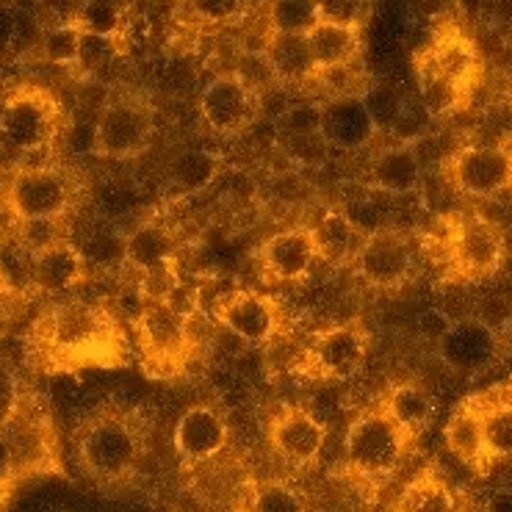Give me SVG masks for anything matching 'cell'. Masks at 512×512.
I'll return each mask as SVG.
<instances>
[{
  "mask_svg": "<svg viewBox=\"0 0 512 512\" xmlns=\"http://www.w3.org/2000/svg\"><path fill=\"white\" fill-rule=\"evenodd\" d=\"M36 338L50 369L72 371L84 366H120L128 358V341L120 324L100 305L61 302L45 313Z\"/></svg>",
  "mask_w": 512,
  "mask_h": 512,
  "instance_id": "6da1fadb",
  "label": "cell"
},
{
  "mask_svg": "<svg viewBox=\"0 0 512 512\" xmlns=\"http://www.w3.org/2000/svg\"><path fill=\"white\" fill-rule=\"evenodd\" d=\"M421 103L429 117L452 114L468 103L482 81V56L477 45L457 28H443L432 36L416 59Z\"/></svg>",
  "mask_w": 512,
  "mask_h": 512,
  "instance_id": "7a4b0ae2",
  "label": "cell"
},
{
  "mask_svg": "<svg viewBox=\"0 0 512 512\" xmlns=\"http://www.w3.org/2000/svg\"><path fill=\"white\" fill-rule=\"evenodd\" d=\"M413 441L416 438L407 435L382 407L369 410L346 429V474L363 488H382L399 471Z\"/></svg>",
  "mask_w": 512,
  "mask_h": 512,
  "instance_id": "3957f363",
  "label": "cell"
},
{
  "mask_svg": "<svg viewBox=\"0 0 512 512\" xmlns=\"http://www.w3.org/2000/svg\"><path fill=\"white\" fill-rule=\"evenodd\" d=\"M133 330L144 369L153 377H175L186 369L194 352V335L189 316L183 310L164 297H155L139 310Z\"/></svg>",
  "mask_w": 512,
  "mask_h": 512,
  "instance_id": "277c9868",
  "label": "cell"
},
{
  "mask_svg": "<svg viewBox=\"0 0 512 512\" xmlns=\"http://www.w3.org/2000/svg\"><path fill=\"white\" fill-rule=\"evenodd\" d=\"M446 266L449 277L477 283L496 274L507 255V239L493 219L482 214H454L446 222Z\"/></svg>",
  "mask_w": 512,
  "mask_h": 512,
  "instance_id": "5b68a950",
  "label": "cell"
},
{
  "mask_svg": "<svg viewBox=\"0 0 512 512\" xmlns=\"http://www.w3.org/2000/svg\"><path fill=\"white\" fill-rule=\"evenodd\" d=\"M142 452V435L122 416L92 418L78 441V457L84 471L100 482H120L131 477L142 460Z\"/></svg>",
  "mask_w": 512,
  "mask_h": 512,
  "instance_id": "8992f818",
  "label": "cell"
},
{
  "mask_svg": "<svg viewBox=\"0 0 512 512\" xmlns=\"http://www.w3.org/2000/svg\"><path fill=\"white\" fill-rule=\"evenodd\" d=\"M155 136L153 108L139 97H114L108 100L95 125V155L131 161L147 153Z\"/></svg>",
  "mask_w": 512,
  "mask_h": 512,
  "instance_id": "52a82bcc",
  "label": "cell"
},
{
  "mask_svg": "<svg viewBox=\"0 0 512 512\" xmlns=\"http://www.w3.org/2000/svg\"><path fill=\"white\" fill-rule=\"evenodd\" d=\"M443 178L454 191L490 200L512 189L510 144H468L443 161Z\"/></svg>",
  "mask_w": 512,
  "mask_h": 512,
  "instance_id": "ba28073f",
  "label": "cell"
},
{
  "mask_svg": "<svg viewBox=\"0 0 512 512\" xmlns=\"http://www.w3.org/2000/svg\"><path fill=\"white\" fill-rule=\"evenodd\" d=\"M61 125V106L56 97L39 89V86H23L14 89L0 108V133L3 139L23 150L34 153L53 142Z\"/></svg>",
  "mask_w": 512,
  "mask_h": 512,
  "instance_id": "9c48e42d",
  "label": "cell"
},
{
  "mask_svg": "<svg viewBox=\"0 0 512 512\" xmlns=\"http://www.w3.org/2000/svg\"><path fill=\"white\" fill-rule=\"evenodd\" d=\"M369 355V333L360 322L327 327L302 352L299 371L313 380H349L360 371Z\"/></svg>",
  "mask_w": 512,
  "mask_h": 512,
  "instance_id": "30bf717a",
  "label": "cell"
},
{
  "mask_svg": "<svg viewBox=\"0 0 512 512\" xmlns=\"http://www.w3.org/2000/svg\"><path fill=\"white\" fill-rule=\"evenodd\" d=\"M261 106V92L247 84L239 72L219 75L200 95L203 122L219 136H239L241 131H247Z\"/></svg>",
  "mask_w": 512,
  "mask_h": 512,
  "instance_id": "8fae6325",
  "label": "cell"
},
{
  "mask_svg": "<svg viewBox=\"0 0 512 512\" xmlns=\"http://www.w3.org/2000/svg\"><path fill=\"white\" fill-rule=\"evenodd\" d=\"M352 263H355V272L363 283L380 288V291H393V288L405 286L407 277L413 272V250H410V241L399 230L382 227V230L366 233L360 239Z\"/></svg>",
  "mask_w": 512,
  "mask_h": 512,
  "instance_id": "7c38bea8",
  "label": "cell"
},
{
  "mask_svg": "<svg viewBox=\"0 0 512 512\" xmlns=\"http://www.w3.org/2000/svg\"><path fill=\"white\" fill-rule=\"evenodd\" d=\"M214 316L225 330L252 346L272 344L283 330L280 305L272 297L250 291V288H236L222 299H216Z\"/></svg>",
  "mask_w": 512,
  "mask_h": 512,
  "instance_id": "4fadbf2b",
  "label": "cell"
},
{
  "mask_svg": "<svg viewBox=\"0 0 512 512\" xmlns=\"http://www.w3.org/2000/svg\"><path fill=\"white\" fill-rule=\"evenodd\" d=\"M72 189L59 169L31 167L17 172L6 203L17 219H61L67 214Z\"/></svg>",
  "mask_w": 512,
  "mask_h": 512,
  "instance_id": "5bb4252c",
  "label": "cell"
},
{
  "mask_svg": "<svg viewBox=\"0 0 512 512\" xmlns=\"http://www.w3.org/2000/svg\"><path fill=\"white\" fill-rule=\"evenodd\" d=\"M496 355H499V330L482 316L454 319L438 341V358L446 363V369L463 377L490 369Z\"/></svg>",
  "mask_w": 512,
  "mask_h": 512,
  "instance_id": "9a60e30c",
  "label": "cell"
},
{
  "mask_svg": "<svg viewBox=\"0 0 512 512\" xmlns=\"http://www.w3.org/2000/svg\"><path fill=\"white\" fill-rule=\"evenodd\" d=\"M269 443L291 465H310L327 443V427L305 407H283L269 424Z\"/></svg>",
  "mask_w": 512,
  "mask_h": 512,
  "instance_id": "2e32d148",
  "label": "cell"
},
{
  "mask_svg": "<svg viewBox=\"0 0 512 512\" xmlns=\"http://www.w3.org/2000/svg\"><path fill=\"white\" fill-rule=\"evenodd\" d=\"M172 441H175V452L183 463L200 465L225 452L230 432H227L225 418L219 416L214 407L197 405L189 407L178 418Z\"/></svg>",
  "mask_w": 512,
  "mask_h": 512,
  "instance_id": "e0dca14e",
  "label": "cell"
},
{
  "mask_svg": "<svg viewBox=\"0 0 512 512\" xmlns=\"http://www.w3.org/2000/svg\"><path fill=\"white\" fill-rule=\"evenodd\" d=\"M322 131L333 150H360L380 128L363 95H338L322 103Z\"/></svg>",
  "mask_w": 512,
  "mask_h": 512,
  "instance_id": "ac0fdd59",
  "label": "cell"
},
{
  "mask_svg": "<svg viewBox=\"0 0 512 512\" xmlns=\"http://www.w3.org/2000/svg\"><path fill=\"white\" fill-rule=\"evenodd\" d=\"M263 269L269 277L280 283H299L310 274L319 261V247L310 227H291L280 230L263 244L261 250Z\"/></svg>",
  "mask_w": 512,
  "mask_h": 512,
  "instance_id": "d6986e66",
  "label": "cell"
},
{
  "mask_svg": "<svg viewBox=\"0 0 512 512\" xmlns=\"http://www.w3.org/2000/svg\"><path fill=\"white\" fill-rule=\"evenodd\" d=\"M122 255L133 272L153 280L172 269L175 255H178V236L172 227L161 222H142L128 233V239L122 244Z\"/></svg>",
  "mask_w": 512,
  "mask_h": 512,
  "instance_id": "ffe728a7",
  "label": "cell"
},
{
  "mask_svg": "<svg viewBox=\"0 0 512 512\" xmlns=\"http://www.w3.org/2000/svg\"><path fill=\"white\" fill-rule=\"evenodd\" d=\"M471 402L482 416L488 463L496 465L512 460V380L499 382L488 391L474 393Z\"/></svg>",
  "mask_w": 512,
  "mask_h": 512,
  "instance_id": "44dd1931",
  "label": "cell"
},
{
  "mask_svg": "<svg viewBox=\"0 0 512 512\" xmlns=\"http://www.w3.org/2000/svg\"><path fill=\"white\" fill-rule=\"evenodd\" d=\"M369 175L371 186L391 194V197L416 194L421 178H424V167H421V155H418L416 144L402 142L380 150L371 161Z\"/></svg>",
  "mask_w": 512,
  "mask_h": 512,
  "instance_id": "7402d4cb",
  "label": "cell"
},
{
  "mask_svg": "<svg viewBox=\"0 0 512 512\" xmlns=\"http://www.w3.org/2000/svg\"><path fill=\"white\" fill-rule=\"evenodd\" d=\"M263 56L269 61L274 72V81L280 86H299L316 81L319 67L313 61V50H310L308 34H280V31H269L266 45H263Z\"/></svg>",
  "mask_w": 512,
  "mask_h": 512,
  "instance_id": "603a6c76",
  "label": "cell"
},
{
  "mask_svg": "<svg viewBox=\"0 0 512 512\" xmlns=\"http://www.w3.org/2000/svg\"><path fill=\"white\" fill-rule=\"evenodd\" d=\"M443 441L446 449L479 474H488V449H485V429H482V416L474 407L471 399H465L463 405L454 410L449 424L443 429Z\"/></svg>",
  "mask_w": 512,
  "mask_h": 512,
  "instance_id": "cb8c5ba5",
  "label": "cell"
},
{
  "mask_svg": "<svg viewBox=\"0 0 512 512\" xmlns=\"http://www.w3.org/2000/svg\"><path fill=\"white\" fill-rule=\"evenodd\" d=\"M84 277V255L70 241H56L45 250L34 252V274L31 283L39 291L61 294L70 291Z\"/></svg>",
  "mask_w": 512,
  "mask_h": 512,
  "instance_id": "d4e9b609",
  "label": "cell"
},
{
  "mask_svg": "<svg viewBox=\"0 0 512 512\" xmlns=\"http://www.w3.org/2000/svg\"><path fill=\"white\" fill-rule=\"evenodd\" d=\"M222 169V158L208 150H186L180 153L167 169V191L172 200H186L194 194H203L219 175Z\"/></svg>",
  "mask_w": 512,
  "mask_h": 512,
  "instance_id": "484cf974",
  "label": "cell"
},
{
  "mask_svg": "<svg viewBox=\"0 0 512 512\" xmlns=\"http://www.w3.org/2000/svg\"><path fill=\"white\" fill-rule=\"evenodd\" d=\"M310 50L319 72L355 64L360 53V28L319 20L308 31Z\"/></svg>",
  "mask_w": 512,
  "mask_h": 512,
  "instance_id": "4316f807",
  "label": "cell"
},
{
  "mask_svg": "<svg viewBox=\"0 0 512 512\" xmlns=\"http://www.w3.org/2000/svg\"><path fill=\"white\" fill-rule=\"evenodd\" d=\"M382 410L405 429L407 435L418 438L435 418V396L418 382H399L382 399Z\"/></svg>",
  "mask_w": 512,
  "mask_h": 512,
  "instance_id": "83f0119b",
  "label": "cell"
},
{
  "mask_svg": "<svg viewBox=\"0 0 512 512\" xmlns=\"http://www.w3.org/2000/svg\"><path fill=\"white\" fill-rule=\"evenodd\" d=\"M310 230H313V239L319 247V258L330 263L352 261L360 247V239H363V233L352 225V219L344 214V208L327 211L319 219V225L310 227Z\"/></svg>",
  "mask_w": 512,
  "mask_h": 512,
  "instance_id": "f1b7e54d",
  "label": "cell"
},
{
  "mask_svg": "<svg viewBox=\"0 0 512 512\" xmlns=\"http://www.w3.org/2000/svg\"><path fill=\"white\" fill-rule=\"evenodd\" d=\"M393 510H460V499L446 479L421 474L393 501Z\"/></svg>",
  "mask_w": 512,
  "mask_h": 512,
  "instance_id": "f546056e",
  "label": "cell"
},
{
  "mask_svg": "<svg viewBox=\"0 0 512 512\" xmlns=\"http://www.w3.org/2000/svg\"><path fill=\"white\" fill-rule=\"evenodd\" d=\"M319 20H322L319 0H272L269 3V31L308 34Z\"/></svg>",
  "mask_w": 512,
  "mask_h": 512,
  "instance_id": "4dcf8cb0",
  "label": "cell"
},
{
  "mask_svg": "<svg viewBox=\"0 0 512 512\" xmlns=\"http://www.w3.org/2000/svg\"><path fill=\"white\" fill-rule=\"evenodd\" d=\"M72 23L78 25L86 34L100 36H120L125 14L117 0H86L78 6V12L72 14Z\"/></svg>",
  "mask_w": 512,
  "mask_h": 512,
  "instance_id": "1f68e13d",
  "label": "cell"
},
{
  "mask_svg": "<svg viewBox=\"0 0 512 512\" xmlns=\"http://www.w3.org/2000/svg\"><path fill=\"white\" fill-rule=\"evenodd\" d=\"M81 39H84V31L72 23V20H67V23L61 25H53L48 34L42 36V56H45L50 64L70 67V64L78 61Z\"/></svg>",
  "mask_w": 512,
  "mask_h": 512,
  "instance_id": "d6a6232c",
  "label": "cell"
},
{
  "mask_svg": "<svg viewBox=\"0 0 512 512\" xmlns=\"http://www.w3.org/2000/svg\"><path fill=\"white\" fill-rule=\"evenodd\" d=\"M283 150L291 161H297L299 167H322L330 158V142L324 131H305V133H283L280 136Z\"/></svg>",
  "mask_w": 512,
  "mask_h": 512,
  "instance_id": "836d02e7",
  "label": "cell"
},
{
  "mask_svg": "<svg viewBox=\"0 0 512 512\" xmlns=\"http://www.w3.org/2000/svg\"><path fill=\"white\" fill-rule=\"evenodd\" d=\"M250 510L294 512V510H305V501H302V496H299L297 490H291L288 485L269 482V485H261V488H252Z\"/></svg>",
  "mask_w": 512,
  "mask_h": 512,
  "instance_id": "e575fe53",
  "label": "cell"
},
{
  "mask_svg": "<svg viewBox=\"0 0 512 512\" xmlns=\"http://www.w3.org/2000/svg\"><path fill=\"white\" fill-rule=\"evenodd\" d=\"M363 100L369 106L371 117L377 122V128H396V122L402 117L405 111V100L393 92L391 86H369L363 92Z\"/></svg>",
  "mask_w": 512,
  "mask_h": 512,
  "instance_id": "d590c367",
  "label": "cell"
},
{
  "mask_svg": "<svg viewBox=\"0 0 512 512\" xmlns=\"http://www.w3.org/2000/svg\"><path fill=\"white\" fill-rule=\"evenodd\" d=\"M117 39L114 36H100V34H86L81 39V50H78V61L75 67H81L86 72H95L100 67H106L108 61L117 56Z\"/></svg>",
  "mask_w": 512,
  "mask_h": 512,
  "instance_id": "8d00e7d4",
  "label": "cell"
},
{
  "mask_svg": "<svg viewBox=\"0 0 512 512\" xmlns=\"http://www.w3.org/2000/svg\"><path fill=\"white\" fill-rule=\"evenodd\" d=\"M186 6L205 25L233 23L244 12V0H186Z\"/></svg>",
  "mask_w": 512,
  "mask_h": 512,
  "instance_id": "74e56055",
  "label": "cell"
},
{
  "mask_svg": "<svg viewBox=\"0 0 512 512\" xmlns=\"http://www.w3.org/2000/svg\"><path fill=\"white\" fill-rule=\"evenodd\" d=\"M371 12V0H319V17L360 28Z\"/></svg>",
  "mask_w": 512,
  "mask_h": 512,
  "instance_id": "f35d334b",
  "label": "cell"
},
{
  "mask_svg": "<svg viewBox=\"0 0 512 512\" xmlns=\"http://www.w3.org/2000/svg\"><path fill=\"white\" fill-rule=\"evenodd\" d=\"M61 241L59 219H20V244L28 252H39Z\"/></svg>",
  "mask_w": 512,
  "mask_h": 512,
  "instance_id": "ab89813d",
  "label": "cell"
},
{
  "mask_svg": "<svg viewBox=\"0 0 512 512\" xmlns=\"http://www.w3.org/2000/svg\"><path fill=\"white\" fill-rule=\"evenodd\" d=\"M20 410V388L12 374L0 371V429L6 427Z\"/></svg>",
  "mask_w": 512,
  "mask_h": 512,
  "instance_id": "60d3db41",
  "label": "cell"
},
{
  "mask_svg": "<svg viewBox=\"0 0 512 512\" xmlns=\"http://www.w3.org/2000/svg\"><path fill=\"white\" fill-rule=\"evenodd\" d=\"M14 36H17V17L9 6L0 3V53L12 48Z\"/></svg>",
  "mask_w": 512,
  "mask_h": 512,
  "instance_id": "b9f144b4",
  "label": "cell"
},
{
  "mask_svg": "<svg viewBox=\"0 0 512 512\" xmlns=\"http://www.w3.org/2000/svg\"><path fill=\"white\" fill-rule=\"evenodd\" d=\"M490 510H512V493H499V496H493L490 499Z\"/></svg>",
  "mask_w": 512,
  "mask_h": 512,
  "instance_id": "7bdbcfd3",
  "label": "cell"
},
{
  "mask_svg": "<svg viewBox=\"0 0 512 512\" xmlns=\"http://www.w3.org/2000/svg\"><path fill=\"white\" fill-rule=\"evenodd\" d=\"M12 288H14L12 277L6 274V269H3V263H0V297H6V294H9Z\"/></svg>",
  "mask_w": 512,
  "mask_h": 512,
  "instance_id": "ee69618b",
  "label": "cell"
}]
</instances>
